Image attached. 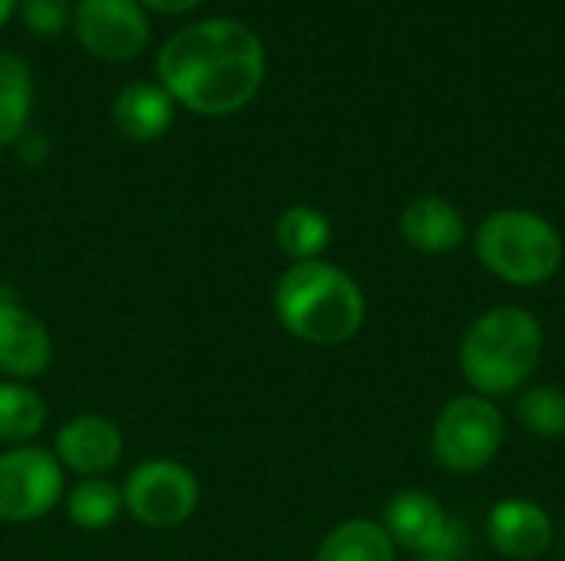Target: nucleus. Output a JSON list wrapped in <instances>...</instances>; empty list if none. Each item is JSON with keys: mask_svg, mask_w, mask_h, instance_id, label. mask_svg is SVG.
Segmentation results:
<instances>
[{"mask_svg": "<svg viewBox=\"0 0 565 561\" xmlns=\"http://www.w3.org/2000/svg\"><path fill=\"white\" fill-rule=\"evenodd\" d=\"M53 364L50 327L20 304L17 294L0 291V377L3 380H36Z\"/></svg>", "mask_w": 565, "mask_h": 561, "instance_id": "obj_11", "label": "nucleus"}, {"mask_svg": "<svg viewBox=\"0 0 565 561\" xmlns=\"http://www.w3.org/2000/svg\"><path fill=\"white\" fill-rule=\"evenodd\" d=\"M477 261L513 288H536L559 274L565 245L559 228L530 208L490 212L473 238Z\"/></svg>", "mask_w": 565, "mask_h": 561, "instance_id": "obj_4", "label": "nucleus"}, {"mask_svg": "<svg viewBox=\"0 0 565 561\" xmlns=\"http://www.w3.org/2000/svg\"><path fill=\"white\" fill-rule=\"evenodd\" d=\"M487 536L503 559L536 561L553 546L556 529H553L550 513L540 503L526 496H510L490 509Z\"/></svg>", "mask_w": 565, "mask_h": 561, "instance_id": "obj_12", "label": "nucleus"}, {"mask_svg": "<svg viewBox=\"0 0 565 561\" xmlns=\"http://www.w3.org/2000/svg\"><path fill=\"white\" fill-rule=\"evenodd\" d=\"M516 420L526 433L543 440L565 436V390L556 384H536L516 397Z\"/></svg>", "mask_w": 565, "mask_h": 561, "instance_id": "obj_20", "label": "nucleus"}, {"mask_svg": "<svg viewBox=\"0 0 565 561\" xmlns=\"http://www.w3.org/2000/svg\"><path fill=\"white\" fill-rule=\"evenodd\" d=\"M33 106L30 69L20 56L0 53V145H13L26 136Z\"/></svg>", "mask_w": 565, "mask_h": 561, "instance_id": "obj_19", "label": "nucleus"}, {"mask_svg": "<svg viewBox=\"0 0 565 561\" xmlns=\"http://www.w3.org/2000/svg\"><path fill=\"white\" fill-rule=\"evenodd\" d=\"M394 549H407L417 559H457L463 549L460 526L447 516L437 496L424 489H401L387 499L381 516Z\"/></svg>", "mask_w": 565, "mask_h": 561, "instance_id": "obj_8", "label": "nucleus"}, {"mask_svg": "<svg viewBox=\"0 0 565 561\" xmlns=\"http://www.w3.org/2000/svg\"><path fill=\"white\" fill-rule=\"evenodd\" d=\"M175 119L172 96L156 83H132L113 103V122L129 142H156Z\"/></svg>", "mask_w": 565, "mask_h": 561, "instance_id": "obj_14", "label": "nucleus"}, {"mask_svg": "<svg viewBox=\"0 0 565 561\" xmlns=\"http://www.w3.org/2000/svg\"><path fill=\"white\" fill-rule=\"evenodd\" d=\"M66 473L53 450L10 446L0 453V522L26 526L63 506Z\"/></svg>", "mask_w": 565, "mask_h": 561, "instance_id": "obj_7", "label": "nucleus"}, {"mask_svg": "<svg viewBox=\"0 0 565 561\" xmlns=\"http://www.w3.org/2000/svg\"><path fill=\"white\" fill-rule=\"evenodd\" d=\"M126 440L122 430L103 417V413H79L60 423L53 436V456L63 466V473H73L79 479H99L109 476L122 460Z\"/></svg>", "mask_w": 565, "mask_h": 561, "instance_id": "obj_10", "label": "nucleus"}, {"mask_svg": "<svg viewBox=\"0 0 565 561\" xmlns=\"http://www.w3.org/2000/svg\"><path fill=\"white\" fill-rule=\"evenodd\" d=\"M17 3H20V0H0V26H3V23H7V20L13 17Z\"/></svg>", "mask_w": 565, "mask_h": 561, "instance_id": "obj_23", "label": "nucleus"}, {"mask_svg": "<svg viewBox=\"0 0 565 561\" xmlns=\"http://www.w3.org/2000/svg\"><path fill=\"white\" fill-rule=\"evenodd\" d=\"M331 238H334L331 218H328L321 208H315V205H291V208H285V212L278 215V222H275L278 251H281L291 265L324 258Z\"/></svg>", "mask_w": 565, "mask_h": 561, "instance_id": "obj_15", "label": "nucleus"}, {"mask_svg": "<svg viewBox=\"0 0 565 561\" xmlns=\"http://www.w3.org/2000/svg\"><path fill=\"white\" fill-rule=\"evenodd\" d=\"M136 3H146L159 13H189L192 7H199L202 0H136Z\"/></svg>", "mask_w": 565, "mask_h": 561, "instance_id": "obj_22", "label": "nucleus"}, {"mask_svg": "<svg viewBox=\"0 0 565 561\" xmlns=\"http://www.w3.org/2000/svg\"><path fill=\"white\" fill-rule=\"evenodd\" d=\"M507 440V420L500 407L490 397L463 393L454 397L430 433V453L434 463L454 476H473L487 470Z\"/></svg>", "mask_w": 565, "mask_h": 561, "instance_id": "obj_5", "label": "nucleus"}, {"mask_svg": "<svg viewBox=\"0 0 565 561\" xmlns=\"http://www.w3.org/2000/svg\"><path fill=\"white\" fill-rule=\"evenodd\" d=\"M271 304L278 324L311 347H341L354 341L367 317L361 284L324 258L288 265L275 284Z\"/></svg>", "mask_w": 565, "mask_h": 561, "instance_id": "obj_2", "label": "nucleus"}, {"mask_svg": "<svg viewBox=\"0 0 565 561\" xmlns=\"http://www.w3.org/2000/svg\"><path fill=\"white\" fill-rule=\"evenodd\" d=\"M122 489V513L156 532H169L185 526L202 499V486L195 473L169 456L142 460L126 473L119 483Z\"/></svg>", "mask_w": 565, "mask_h": 561, "instance_id": "obj_6", "label": "nucleus"}, {"mask_svg": "<svg viewBox=\"0 0 565 561\" xmlns=\"http://www.w3.org/2000/svg\"><path fill=\"white\" fill-rule=\"evenodd\" d=\"M73 30L76 40L106 63L132 60L149 40V23L136 0H79Z\"/></svg>", "mask_w": 565, "mask_h": 561, "instance_id": "obj_9", "label": "nucleus"}, {"mask_svg": "<svg viewBox=\"0 0 565 561\" xmlns=\"http://www.w3.org/2000/svg\"><path fill=\"white\" fill-rule=\"evenodd\" d=\"M63 513L70 526L83 532H103L122 516V489L119 483L99 476V479H76L66 486L63 496Z\"/></svg>", "mask_w": 565, "mask_h": 561, "instance_id": "obj_17", "label": "nucleus"}, {"mask_svg": "<svg viewBox=\"0 0 565 561\" xmlns=\"http://www.w3.org/2000/svg\"><path fill=\"white\" fill-rule=\"evenodd\" d=\"M315 561H397V549L381 522L348 519L321 539Z\"/></svg>", "mask_w": 565, "mask_h": 561, "instance_id": "obj_16", "label": "nucleus"}, {"mask_svg": "<svg viewBox=\"0 0 565 561\" xmlns=\"http://www.w3.org/2000/svg\"><path fill=\"white\" fill-rule=\"evenodd\" d=\"M20 17H23V26L33 30L36 36H53L73 20L66 0H23Z\"/></svg>", "mask_w": 565, "mask_h": 561, "instance_id": "obj_21", "label": "nucleus"}, {"mask_svg": "<svg viewBox=\"0 0 565 561\" xmlns=\"http://www.w3.org/2000/svg\"><path fill=\"white\" fill-rule=\"evenodd\" d=\"M401 235L414 251L450 255V251L463 248L467 222L454 202H447L440 195H420L401 212Z\"/></svg>", "mask_w": 565, "mask_h": 561, "instance_id": "obj_13", "label": "nucleus"}, {"mask_svg": "<svg viewBox=\"0 0 565 561\" xmlns=\"http://www.w3.org/2000/svg\"><path fill=\"white\" fill-rule=\"evenodd\" d=\"M546 334L533 311L500 304L483 311L460 341V374L480 397H510L543 364Z\"/></svg>", "mask_w": 565, "mask_h": 561, "instance_id": "obj_3", "label": "nucleus"}, {"mask_svg": "<svg viewBox=\"0 0 565 561\" xmlns=\"http://www.w3.org/2000/svg\"><path fill=\"white\" fill-rule=\"evenodd\" d=\"M46 427V403L43 397L23 380L0 377V443L30 446Z\"/></svg>", "mask_w": 565, "mask_h": 561, "instance_id": "obj_18", "label": "nucleus"}, {"mask_svg": "<svg viewBox=\"0 0 565 561\" xmlns=\"http://www.w3.org/2000/svg\"><path fill=\"white\" fill-rule=\"evenodd\" d=\"M162 89L199 116L245 109L265 83V46L238 20L215 17L169 36L156 56Z\"/></svg>", "mask_w": 565, "mask_h": 561, "instance_id": "obj_1", "label": "nucleus"}, {"mask_svg": "<svg viewBox=\"0 0 565 561\" xmlns=\"http://www.w3.org/2000/svg\"><path fill=\"white\" fill-rule=\"evenodd\" d=\"M417 561H457V559H417Z\"/></svg>", "mask_w": 565, "mask_h": 561, "instance_id": "obj_24", "label": "nucleus"}]
</instances>
